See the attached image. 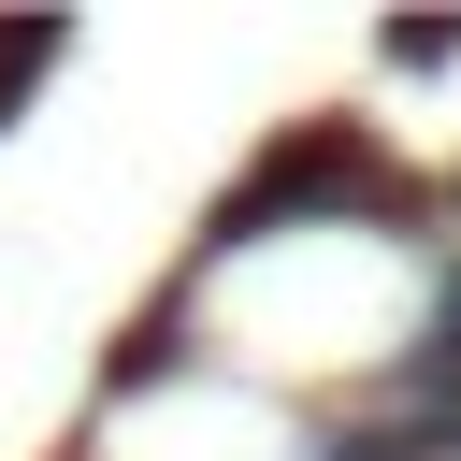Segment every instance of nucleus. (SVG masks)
I'll use <instances>...</instances> for the list:
<instances>
[{
    "instance_id": "obj_1",
    "label": "nucleus",
    "mask_w": 461,
    "mask_h": 461,
    "mask_svg": "<svg viewBox=\"0 0 461 461\" xmlns=\"http://www.w3.org/2000/svg\"><path fill=\"white\" fill-rule=\"evenodd\" d=\"M375 187H389V173H375V144H360V130H288V144L259 158V187L216 216V245H259L288 202H375Z\"/></svg>"
},
{
    "instance_id": "obj_2",
    "label": "nucleus",
    "mask_w": 461,
    "mask_h": 461,
    "mask_svg": "<svg viewBox=\"0 0 461 461\" xmlns=\"http://www.w3.org/2000/svg\"><path fill=\"white\" fill-rule=\"evenodd\" d=\"M418 418L461 432V274L432 288V331H418Z\"/></svg>"
},
{
    "instance_id": "obj_3",
    "label": "nucleus",
    "mask_w": 461,
    "mask_h": 461,
    "mask_svg": "<svg viewBox=\"0 0 461 461\" xmlns=\"http://www.w3.org/2000/svg\"><path fill=\"white\" fill-rule=\"evenodd\" d=\"M317 461H461V432L447 418H389V432H331Z\"/></svg>"
}]
</instances>
